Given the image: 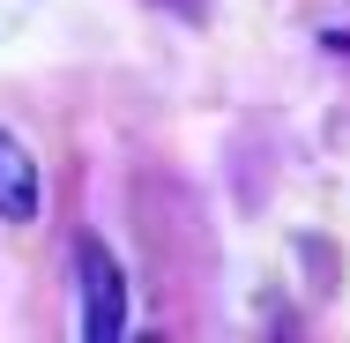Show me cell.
<instances>
[{
    "mask_svg": "<svg viewBox=\"0 0 350 343\" xmlns=\"http://www.w3.org/2000/svg\"><path fill=\"white\" fill-rule=\"evenodd\" d=\"M0 216L8 224H30L38 216V164L15 135H0Z\"/></svg>",
    "mask_w": 350,
    "mask_h": 343,
    "instance_id": "obj_2",
    "label": "cell"
},
{
    "mask_svg": "<svg viewBox=\"0 0 350 343\" xmlns=\"http://www.w3.org/2000/svg\"><path fill=\"white\" fill-rule=\"evenodd\" d=\"M75 269H82V336L90 343L127 336V283L112 269V254H105L97 239H82V246H75Z\"/></svg>",
    "mask_w": 350,
    "mask_h": 343,
    "instance_id": "obj_1",
    "label": "cell"
}]
</instances>
